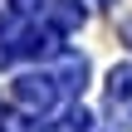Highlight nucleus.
I'll return each mask as SVG.
<instances>
[{"label": "nucleus", "mask_w": 132, "mask_h": 132, "mask_svg": "<svg viewBox=\"0 0 132 132\" xmlns=\"http://www.w3.org/2000/svg\"><path fill=\"white\" fill-rule=\"evenodd\" d=\"M54 49V34L34 24V15H15L0 29V59H39Z\"/></svg>", "instance_id": "nucleus-1"}, {"label": "nucleus", "mask_w": 132, "mask_h": 132, "mask_svg": "<svg viewBox=\"0 0 132 132\" xmlns=\"http://www.w3.org/2000/svg\"><path fill=\"white\" fill-rule=\"evenodd\" d=\"M15 103H20L24 113H49V108L59 103V83H54L49 73H20V78H15Z\"/></svg>", "instance_id": "nucleus-2"}, {"label": "nucleus", "mask_w": 132, "mask_h": 132, "mask_svg": "<svg viewBox=\"0 0 132 132\" xmlns=\"http://www.w3.org/2000/svg\"><path fill=\"white\" fill-rule=\"evenodd\" d=\"M108 113L118 118V127H132V64H118L108 73Z\"/></svg>", "instance_id": "nucleus-3"}, {"label": "nucleus", "mask_w": 132, "mask_h": 132, "mask_svg": "<svg viewBox=\"0 0 132 132\" xmlns=\"http://www.w3.org/2000/svg\"><path fill=\"white\" fill-rule=\"evenodd\" d=\"M49 20H54L59 34H73V29L88 20V10H83V0H54V5H49Z\"/></svg>", "instance_id": "nucleus-4"}, {"label": "nucleus", "mask_w": 132, "mask_h": 132, "mask_svg": "<svg viewBox=\"0 0 132 132\" xmlns=\"http://www.w3.org/2000/svg\"><path fill=\"white\" fill-rule=\"evenodd\" d=\"M83 78H88V64H83L78 54H69V59L59 64V78H54V83L69 88V93H83Z\"/></svg>", "instance_id": "nucleus-5"}, {"label": "nucleus", "mask_w": 132, "mask_h": 132, "mask_svg": "<svg viewBox=\"0 0 132 132\" xmlns=\"http://www.w3.org/2000/svg\"><path fill=\"white\" fill-rule=\"evenodd\" d=\"M39 127H44V122H39ZM39 127H34L29 118H20V113H5V118H0V132H39Z\"/></svg>", "instance_id": "nucleus-6"}, {"label": "nucleus", "mask_w": 132, "mask_h": 132, "mask_svg": "<svg viewBox=\"0 0 132 132\" xmlns=\"http://www.w3.org/2000/svg\"><path fill=\"white\" fill-rule=\"evenodd\" d=\"M10 5H15V15H39L44 10V0H10Z\"/></svg>", "instance_id": "nucleus-7"}, {"label": "nucleus", "mask_w": 132, "mask_h": 132, "mask_svg": "<svg viewBox=\"0 0 132 132\" xmlns=\"http://www.w3.org/2000/svg\"><path fill=\"white\" fill-rule=\"evenodd\" d=\"M118 29H122V39H132V15H127V20H118Z\"/></svg>", "instance_id": "nucleus-8"}, {"label": "nucleus", "mask_w": 132, "mask_h": 132, "mask_svg": "<svg viewBox=\"0 0 132 132\" xmlns=\"http://www.w3.org/2000/svg\"><path fill=\"white\" fill-rule=\"evenodd\" d=\"M98 5H108V0H98Z\"/></svg>", "instance_id": "nucleus-9"}]
</instances>
